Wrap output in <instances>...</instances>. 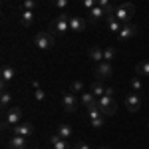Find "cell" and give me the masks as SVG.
<instances>
[{"instance_id":"6da1fadb","label":"cell","mask_w":149,"mask_h":149,"mask_svg":"<svg viewBox=\"0 0 149 149\" xmlns=\"http://www.w3.org/2000/svg\"><path fill=\"white\" fill-rule=\"evenodd\" d=\"M70 30V14H66V12H60L56 18L52 20V24H50V32L56 36H64L66 32Z\"/></svg>"},{"instance_id":"7a4b0ae2","label":"cell","mask_w":149,"mask_h":149,"mask_svg":"<svg viewBox=\"0 0 149 149\" xmlns=\"http://www.w3.org/2000/svg\"><path fill=\"white\" fill-rule=\"evenodd\" d=\"M133 14H135V6H133L131 2H123V4L115 6V18L121 24H127L133 18Z\"/></svg>"},{"instance_id":"3957f363","label":"cell","mask_w":149,"mask_h":149,"mask_svg":"<svg viewBox=\"0 0 149 149\" xmlns=\"http://www.w3.org/2000/svg\"><path fill=\"white\" fill-rule=\"evenodd\" d=\"M34 44L38 50H52L56 44V36L52 32H38L34 36Z\"/></svg>"},{"instance_id":"277c9868","label":"cell","mask_w":149,"mask_h":149,"mask_svg":"<svg viewBox=\"0 0 149 149\" xmlns=\"http://www.w3.org/2000/svg\"><path fill=\"white\" fill-rule=\"evenodd\" d=\"M22 119V109L20 107H8L4 111V121H2V129H8V125H18Z\"/></svg>"},{"instance_id":"5b68a950","label":"cell","mask_w":149,"mask_h":149,"mask_svg":"<svg viewBox=\"0 0 149 149\" xmlns=\"http://www.w3.org/2000/svg\"><path fill=\"white\" fill-rule=\"evenodd\" d=\"M97 103H100V107H102L103 115L107 117V115H113L117 111V103L111 95H102V97H97Z\"/></svg>"},{"instance_id":"8992f818","label":"cell","mask_w":149,"mask_h":149,"mask_svg":"<svg viewBox=\"0 0 149 149\" xmlns=\"http://www.w3.org/2000/svg\"><path fill=\"white\" fill-rule=\"evenodd\" d=\"M111 76H113L111 62H100L97 68H95V78L100 81H103V80H107V78H111Z\"/></svg>"},{"instance_id":"52a82bcc","label":"cell","mask_w":149,"mask_h":149,"mask_svg":"<svg viewBox=\"0 0 149 149\" xmlns=\"http://www.w3.org/2000/svg\"><path fill=\"white\" fill-rule=\"evenodd\" d=\"M62 105H64V109H66L68 113H74V111L78 109V97H76V93L66 92L62 95Z\"/></svg>"},{"instance_id":"ba28073f","label":"cell","mask_w":149,"mask_h":149,"mask_svg":"<svg viewBox=\"0 0 149 149\" xmlns=\"http://www.w3.org/2000/svg\"><path fill=\"white\" fill-rule=\"evenodd\" d=\"M135 34H137V26L135 24H131V22H127L121 26V30H119V40L121 42H127V40H131V38H135Z\"/></svg>"},{"instance_id":"9c48e42d","label":"cell","mask_w":149,"mask_h":149,"mask_svg":"<svg viewBox=\"0 0 149 149\" xmlns=\"http://www.w3.org/2000/svg\"><path fill=\"white\" fill-rule=\"evenodd\" d=\"M12 133L14 135H22V137H30L32 133H34V125L32 123H28V121H20L18 125H14L12 127Z\"/></svg>"},{"instance_id":"30bf717a","label":"cell","mask_w":149,"mask_h":149,"mask_svg":"<svg viewBox=\"0 0 149 149\" xmlns=\"http://www.w3.org/2000/svg\"><path fill=\"white\" fill-rule=\"evenodd\" d=\"M125 107L129 111H137L139 107H141V97H139V93H129L125 97Z\"/></svg>"},{"instance_id":"8fae6325","label":"cell","mask_w":149,"mask_h":149,"mask_svg":"<svg viewBox=\"0 0 149 149\" xmlns=\"http://www.w3.org/2000/svg\"><path fill=\"white\" fill-rule=\"evenodd\" d=\"M70 30H74V32H84V30H86V20L80 18V16H76V14H72V16H70Z\"/></svg>"},{"instance_id":"7c38bea8","label":"cell","mask_w":149,"mask_h":149,"mask_svg":"<svg viewBox=\"0 0 149 149\" xmlns=\"http://www.w3.org/2000/svg\"><path fill=\"white\" fill-rule=\"evenodd\" d=\"M34 22H36V12H32V10L20 12V24H22L24 28H30Z\"/></svg>"},{"instance_id":"4fadbf2b","label":"cell","mask_w":149,"mask_h":149,"mask_svg":"<svg viewBox=\"0 0 149 149\" xmlns=\"http://www.w3.org/2000/svg\"><path fill=\"white\" fill-rule=\"evenodd\" d=\"M105 26H107V30H109V32L119 34V30H121V26H123V24L119 22L115 16H105Z\"/></svg>"},{"instance_id":"5bb4252c","label":"cell","mask_w":149,"mask_h":149,"mask_svg":"<svg viewBox=\"0 0 149 149\" xmlns=\"http://www.w3.org/2000/svg\"><path fill=\"white\" fill-rule=\"evenodd\" d=\"M103 18H105V10H103V8H100V6H93L92 10H90V22H92V24L102 22Z\"/></svg>"},{"instance_id":"9a60e30c","label":"cell","mask_w":149,"mask_h":149,"mask_svg":"<svg viewBox=\"0 0 149 149\" xmlns=\"http://www.w3.org/2000/svg\"><path fill=\"white\" fill-rule=\"evenodd\" d=\"M88 56H90V60H92V62L100 64V62H103V48H100V46H92L90 50H88Z\"/></svg>"},{"instance_id":"2e32d148","label":"cell","mask_w":149,"mask_h":149,"mask_svg":"<svg viewBox=\"0 0 149 149\" xmlns=\"http://www.w3.org/2000/svg\"><path fill=\"white\" fill-rule=\"evenodd\" d=\"M26 139L22 135H12V139L8 141V147L10 149H26Z\"/></svg>"},{"instance_id":"e0dca14e","label":"cell","mask_w":149,"mask_h":149,"mask_svg":"<svg viewBox=\"0 0 149 149\" xmlns=\"http://www.w3.org/2000/svg\"><path fill=\"white\" fill-rule=\"evenodd\" d=\"M88 109V117L90 119H97V117H102L103 111H102V107H100V103H97V100H95V103H92L90 107H86Z\"/></svg>"},{"instance_id":"ac0fdd59","label":"cell","mask_w":149,"mask_h":149,"mask_svg":"<svg viewBox=\"0 0 149 149\" xmlns=\"http://www.w3.org/2000/svg\"><path fill=\"white\" fill-rule=\"evenodd\" d=\"M90 92L95 95V97H102V95H105V86H103L100 80L92 81V88H90Z\"/></svg>"},{"instance_id":"d6986e66","label":"cell","mask_w":149,"mask_h":149,"mask_svg":"<svg viewBox=\"0 0 149 149\" xmlns=\"http://www.w3.org/2000/svg\"><path fill=\"white\" fill-rule=\"evenodd\" d=\"M0 80H4V81H12L14 80V76H16V72H14V68L12 66H4L2 68V72H0Z\"/></svg>"},{"instance_id":"ffe728a7","label":"cell","mask_w":149,"mask_h":149,"mask_svg":"<svg viewBox=\"0 0 149 149\" xmlns=\"http://www.w3.org/2000/svg\"><path fill=\"white\" fill-rule=\"evenodd\" d=\"M56 133L60 135V137H64V139H70V137H72V127H70L68 123H60Z\"/></svg>"},{"instance_id":"44dd1931","label":"cell","mask_w":149,"mask_h":149,"mask_svg":"<svg viewBox=\"0 0 149 149\" xmlns=\"http://www.w3.org/2000/svg\"><path fill=\"white\" fill-rule=\"evenodd\" d=\"M95 100H97V97H95L92 92H84L81 93V105H84V107H90L92 103H95Z\"/></svg>"},{"instance_id":"7402d4cb","label":"cell","mask_w":149,"mask_h":149,"mask_svg":"<svg viewBox=\"0 0 149 149\" xmlns=\"http://www.w3.org/2000/svg\"><path fill=\"white\" fill-rule=\"evenodd\" d=\"M135 72H137V76H149V60L139 62L137 66H135Z\"/></svg>"},{"instance_id":"603a6c76","label":"cell","mask_w":149,"mask_h":149,"mask_svg":"<svg viewBox=\"0 0 149 149\" xmlns=\"http://www.w3.org/2000/svg\"><path fill=\"white\" fill-rule=\"evenodd\" d=\"M10 103H12V95H10V92L6 90V92H2V97H0V105H2V109L6 111Z\"/></svg>"},{"instance_id":"cb8c5ba5","label":"cell","mask_w":149,"mask_h":149,"mask_svg":"<svg viewBox=\"0 0 149 149\" xmlns=\"http://www.w3.org/2000/svg\"><path fill=\"white\" fill-rule=\"evenodd\" d=\"M115 56H117V52H115V48H111V46L103 48V62H111V60H113Z\"/></svg>"},{"instance_id":"d4e9b609","label":"cell","mask_w":149,"mask_h":149,"mask_svg":"<svg viewBox=\"0 0 149 149\" xmlns=\"http://www.w3.org/2000/svg\"><path fill=\"white\" fill-rule=\"evenodd\" d=\"M90 121H92V127H93V129H102V127L105 125V115L97 117V119H90Z\"/></svg>"},{"instance_id":"484cf974","label":"cell","mask_w":149,"mask_h":149,"mask_svg":"<svg viewBox=\"0 0 149 149\" xmlns=\"http://www.w3.org/2000/svg\"><path fill=\"white\" fill-rule=\"evenodd\" d=\"M70 92H84V81L81 80H76V81H72V86H70Z\"/></svg>"},{"instance_id":"4316f807","label":"cell","mask_w":149,"mask_h":149,"mask_svg":"<svg viewBox=\"0 0 149 149\" xmlns=\"http://www.w3.org/2000/svg\"><path fill=\"white\" fill-rule=\"evenodd\" d=\"M56 8H60V10H66L68 8V4H70V0H50Z\"/></svg>"},{"instance_id":"83f0119b","label":"cell","mask_w":149,"mask_h":149,"mask_svg":"<svg viewBox=\"0 0 149 149\" xmlns=\"http://www.w3.org/2000/svg\"><path fill=\"white\" fill-rule=\"evenodd\" d=\"M38 8V2L36 0H24V10H32L34 12Z\"/></svg>"},{"instance_id":"f1b7e54d","label":"cell","mask_w":149,"mask_h":149,"mask_svg":"<svg viewBox=\"0 0 149 149\" xmlns=\"http://www.w3.org/2000/svg\"><path fill=\"white\" fill-rule=\"evenodd\" d=\"M141 88H143V81L139 80V78H133V80H131V90H133V92H139Z\"/></svg>"},{"instance_id":"f546056e","label":"cell","mask_w":149,"mask_h":149,"mask_svg":"<svg viewBox=\"0 0 149 149\" xmlns=\"http://www.w3.org/2000/svg\"><path fill=\"white\" fill-rule=\"evenodd\" d=\"M34 95H36V100H38V102H44V100H46V93H44L42 88H38V90L34 92Z\"/></svg>"},{"instance_id":"4dcf8cb0","label":"cell","mask_w":149,"mask_h":149,"mask_svg":"<svg viewBox=\"0 0 149 149\" xmlns=\"http://www.w3.org/2000/svg\"><path fill=\"white\" fill-rule=\"evenodd\" d=\"M81 4H84L88 10H92L93 6H97V0H81Z\"/></svg>"},{"instance_id":"1f68e13d","label":"cell","mask_w":149,"mask_h":149,"mask_svg":"<svg viewBox=\"0 0 149 149\" xmlns=\"http://www.w3.org/2000/svg\"><path fill=\"white\" fill-rule=\"evenodd\" d=\"M74 149H92V147H90V145H88L86 141H78V143H76V147H74Z\"/></svg>"},{"instance_id":"d6a6232c","label":"cell","mask_w":149,"mask_h":149,"mask_svg":"<svg viewBox=\"0 0 149 149\" xmlns=\"http://www.w3.org/2000/svg\"><path fill=\"white\" fill-rule=\"evenodd\" d=\"M113 93H115V90H113V88L105 86V95H111V97H113Z\"/></svg>"},{"instance_id":"836d02e7","label":"cell","mask_w":149,"mask_h":149,"mask_svg":"<svg viewBox=\"0 0 149 149\" xmlns=\"http://www.w3.org/2000/svg\"><path fill=\"white\" fill-rule=\"evenodd\" d=\"M6 88H8V81L0 80V90H2V92H6Z\"/></svg>"},{"instance_id":"e575fe53","label":"cell","mask_w":149,"mask_h":149,"mask_svg":"<svg viewBox=\"0 0 149 149\" xmlns=\"http://www.w3.org/2000/svg\"><path fill=\"white\" fill-rule=\"evenodd\" d=\"M100 149H109V147H100Z\"/></svg>"}]
</instances>
